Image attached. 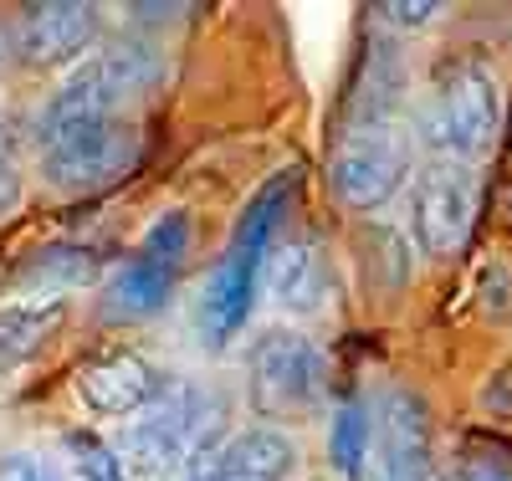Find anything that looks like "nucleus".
<instances>
[{"label": "nucleus", "mask_w": 512, "mask_h": 481, "mask_svg": "<svg viewBox=\"0 0 512 481\" xmlns=\"http://www.w3.org/2000/svg\"><path fill=\"white\" fill-rule=\"evenodd\" d=\"M292 174H277L262 190L251 195V205L241 210V221L231 231V246L226 256L216 261L205 292H200V338L210 348H226L251 308H256V292H262V272H267V256H272V241H277V226L287 215V200H292Z\"/></svg>", "instance_id": "obj_1"}, {"label": "nucleus", "mask_w": 512, "mask_h": 481, "mask_svg": "<svg viewBox=\"0 0 512 481\" xmlns=\"http://www.w3.org/2000/svg\"><path fill=\"white\" fill-rule=\"evenodd\" d=\"M159 77H164V57L154 47H144V41H118V47L88 52V57L72 67V77L57 87L47 103H41L31 139L47 149L62 134L82 128V123L123 118V108H134L139 98L154 93Z\"/></svg>", "instance_id": "obj_2"}, {"label": "nucleus", "mask_w": 512, "mask_h": 481, "mask_svg": "<svg viewBox=\"0 0 512 481\" xmlns=\"http://www.w3.org/2000/svg\"><path fill=\"white\" fill-rule=\"evenodd\" d=\"M502 128V98H497V77L482 62H451L431 98L420 108V144L436 149L441 159H477L492 149Z\"/></svg>", "instance_id": "obj_3"}, {"label": "nucleus", "mask_w": 512, "mask_h": 481, "mask_svg": "<svg viewBox=\"0 0 512 481\" xmlns=\"http://www.w3.org/2000/svg\"><path fill=\"white\" fill-rule=\"evenodd\" d=\"M246 389L256 415L267 420H308L328 400V359L308 333L272 328L246 354Z\"/></svg>", "instance_id": "obj_4"}, {"label": "nucleus", "mask_w": 512, "mask_h": 481, "mask_svg": "<svg viewBox=\"0 0 512 481\" xmlns=\"http://www.w3.org/2000/svg\"><path fill=\"white\" fill-rule=\"evenodd\" d=\"M205 435H216L210 395L195 384H169L144 415H134L123 425L113 451L123 456V471H139L144 481H159L169 471H180Z\"/></svg>", "instance_id": "obj_5"}, {"label": "nucleus", "mask_w": 512, "mask_h": 481, "mask_svg": "<svg viewBox=\"0 0 512 481\" xmlns=\"http://www.w3.org/2000/svg\"><path fill=\"white\" fill-rule=\"evenodd\" d=\"M139 159H144L139 128L128 118H98L41 149V180L62 195H93L128 180L139 169Z\"/></svg>", "instance_id": "obj_6"}, {"label": "nucleus", "mask_w": 512, "mask_h": 481, "mask_svg": "<svg viewBox=\"0 0 512 481\" xmlns=\"http://www.w3.org/2000/svg\"><path fill=\"white\" fill-rule=\"evenodd\" d=\"M410 174V144L390 123H349L328 159V180L333 195L349 210H379Z\"/></svg>", "instance_id": "obj_7"}, {"label": "nucleus", "mask_w": 512, "mask_h": 481, "mask_svg": "<svg viewBox=\"0 0 512 481\" xmlns=\"http://www.w3.org/2000/svg\"><path fill=\"white\" fill-rule=\"evenodd\" d=\"M185 251H190V221L180 210L159 215L149 226L144 246L134 251V261L108 282V297H103V313L113 323H139L149 313H159L169 292L180 282V267H185Z\"/></svg>", "instance_id": "obj_8"}, {"label": "nucleus", "mask_w": 512, "mask_h": 481, "mask_svg": "<svg viewBox=\"0 0 512 481\" xmlns=\"http://www.w3.org/2000/svg\"><path fill=\"white\" fill-rule=\"evenodd\" d=\"M477 221V174L461 159H436L415 174L410 190V236L425 256H451L466 246Z\"/></svg>", "instance_id": "obj_9"}, {"label": "nucleus", "mask_w": 512, "mask_h": 481, "mask_svg": "<svg viewBox=\"0 0 512 481\" xmlns=\"http://www.w3.org/2000/svg\"><path fill=\"white\" fill-rule=\"evenodd\" d=\"M374 410V456H369V481H425L431 471V425L425 405L405 389H390Z\"/></svg>", "instance_id": "obj_10"}, {"label": "nucleus", "mask_w": 512, "mask_h": 481, "mask_svg": "<svg viewBox=\"0 0 512 481\" xmlns=\"http://www.w3.org/2000/svg\"><path fill=\"white\" fill-rule=\"evenodd\" d=\"M98 31H103V21H98L93 6H72V0L31 6L16 26V57L26 67H67V62L88 57Z\"/></svg>", "instance_id": "obj_11"}, {"label": "nucleus", "mask_w": 512, "mask_h": 481, "mask_svg": "<svg viewBox=\"0 0 512 481\" xmlns=\"http://www.w3.org/2000/svg\"><path fill=\"white\" fill-rule=\"evenodd\" d=\"M77 395H82V405H88L93 415L123 420V415H144V410L164 395V384H159V374L149 369V359L118 348V354H103V359H93V364H82Z\"/></svg>", "instance_id": "obj_12"}, {"label": "nucleus", "mask_w": 512, "mask_h": 481, "mask_svg": "<svg viewBox=\"0 0 512 481\" xmlns=\"http://www.w3.org/2000/svg\"><path fill=\"white\" fill-rule=\"evenodd\" d=\"M262 282L282 313H318L328 302V256L313 236H287L272 246Z\"/></svg>", "instance_id": "obj_13"}, {"label": "nucleus", "mask_w": 512, "mask_h": 481, "mask_svg": "<svg viewBox=\"0 0 512 481\" xmlns=\"http://www.w3.org/2000/svg\"><path fill=\"white\" fill-rule=\"evenodd\" d=\"M292 466H297V446L282 430L256 425V430L226 435L221 461H216V481H287Z\"/></svg>", "instance_id": "obj_14"}, {"label": "nucleus", "mask_w": 512, "mask_h": 481, "mask_svg": "<svg viewBox=\"0 0 512 481\" xmlns=\"http://www.w3.org/2000/svg\"><path fill=\"white\" fill-rule=\"evenodd\" d=\"M67 318V297H31V302H6L0 308V379L21 369L31 354H41Z\"/></svg>", "instance_id": "obj_15"}, {"label": "nucleus", "mask_w": 512, "mask_h": 481, "mask_svg": "<svg viewBox=\"0 0 512 481\" xmlns=\"http://www.w3.org/2000/svg\"><path fill=\"white\" fill-rule=\"evenodd\" d=\"M328 456L344 481H369V456H374V410L364 400H344L328 425Z\"/></svg>", "instance_id": "obj_16"}, {"label": "nucleus", "mask_w": 512, "mask_h": 481, "mask_svg": "<svg viewBox=\"0 0 512 481\" xmlns=\"http://www.w3.org/2000/svg\"><path fill=\"white\" fill-rule=\"evenodd\" d=\"M62 451H67V461H72V476H77V481H128L123 456L103 441V435H93V430H67Z\"/></svg>", "instance_id": "obj_17"}, {"label": "nucleus", "mask_w": 512, "mask_h": 481, "mask_svg": "<svg viewBox=\"0 0 512 481\" xmlns=\"http://www.w3.org/2000/svg\"><path fill=\"white\" fill-rule=\"evenodd\" d=\"M451 481H512V466L497 451H466L451 471Z\"/></svg>", "instance_id": "obj_18"}, {"label": "nucleus", "mask_w": 512, "mask_h": 481, "mask_svg": "<svg viewBox=\"0 0 512 481\" xmlns=\"http://www.w3.org/2000/svg\"><path fill=\"white\" fill-rule=\"evenodd\" d=\"M436 16H441L436 0H390V6H384V21H395V26H425Z\"/></svg>", "instance_id": "obj_19"}, {"label": "nucleus", "mask_w": 512, "mask_h": 481, "mask_svg": "<svg viewBox=\"0 0 512 481\" xmlns=\"http://www.w3.org/2000/svg\"><path fill=\"white\" fill-rule=\"evenodd\" d=\"M0 481H41V461L26 456V451L0 456Z\"/></svg>", "instance_id": "obj_20"}, {"label": "nucleus", "mask_w": 512, "mask_h": 481, "mask_svg": "<svg viewBox=\"0 0 512 481\" xmlns=\"http://www.w3.org/2000/svg\"><path fill=\"white\" fill-rule=\"evenodd\" d=\"M16 205H21V169L6 154V159H0V215H11Z\"/></svg>", "instance_id": "obj_21"}, {"label": "nucleus", "mask_w": 512, "mask_h": 481, "mask_svg": "<svg viewBox=\"0 0 512 481\" xmlns=\"http://www.w3.org/2000/svg\"><path fill=\"white\" fill-rule=\"evenodd\" d=\"M41 481H77V476H67V471L52 466V461H41Z\"/></svg>", "instance_id": "obj_22"}, {"label": "nucleus", "mask_w": 512, "mask_h": 481, "mask_svg": "<svg viewBox=\"0 0 512 481\" xmlns=\"http://www.w3.org/2000/svg\"><path fill=\"white\" fill-rule=\"evenodd\" d=\"M0 159H6V118H0Z\"/></svg>", "instance_id": "obj_23"}]
</instances>
